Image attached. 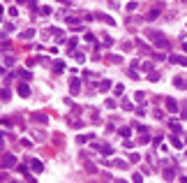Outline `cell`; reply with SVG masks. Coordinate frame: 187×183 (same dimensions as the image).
Masks as SVG:
<instances>
[{"label": "cell", "mask_w": 187, "mask_h": 183, "mask_svg": "<svg viewBox=\"0 0 187 183\" xmlns=\"http://www.w3.org/2000/svg\"><path fill=\"white\" fill-rule=\"evenodd\" d=\"M148 40H150L155 46H160V49H164V46H169V40L162 35V33H157V30H148Z\"/></svg>", "instance_id": "cell-1"}, {"label": "cell", "mask_w": 187, "mask_h": 183, "mask_svg": "<svg viewBox=\"0 0 187 183\" xmlns=\"http://www.w3.org/2000/svg\"><path fill=\"white\" fill-rule=\"evenodd\" d=\"M14 165H16V158H14V155H2V158H0V167H2V169L14 167Z\"/></svg>", "instance_id": "cell-2"}, {"label": "cell", "mask_w": 187, "mask_h": 183, "mask_svg": "<svg viewBox=\"0 0 187 183\" xmlns=\"http://www.w3.org/2000/svg\"><path fill=\"white\" fill-rule=\"evenodd\" d=\"M18 95L28 97V95H30V86H28V84H18Z\"/></svg>", "instance_id": "cell-3"}, {"label": "cell", "mask_w": 187, "mask_h": 183, "mask_svg": "<svg viewBox=\"0 0 187 183\" xmlns=\"http://www.w3.org/2000/svg\"><path fill=\"white\" fill-rule=\"evenodd\" d=\"M69 90H72V95H76V93L81 90V81H79V79H74V81L69 84Z\"/></svg>", "instance_id": "cell-4"}, {"label": "cell", "mask_w": 187, "mask_h": 183, "mask_svg": "<svg viewBox=\"0 0 187 183\" xmlns=\"http://www.w3.org/2000/svg\"><path fill=\"white\" fill-rule=\"evenodd\" d=\"M92 19H99V21H106V23H116L111 16H106V14H92Z\"/></svg>", "instance_id": "cell-5"}, {"label": "cell", "mask_w": 187, "mask_h": 183, "mask_svg": "<svg viewBox=\"0 0 187 183\" xmlns=\"http://www.w3.org/2000/svg\"><path fill=\"white\" fill-rule=\"evenodd\" d=\"M173 84H176V88H187V81L183 77H176V79H173Z\"/></svg>", "instance_id": "cell-6"}, {"label": "cell", "mask_w": 187, "mask_h": 183, "mask_svg": "<svg viewBox=\"0 0 187 183\" xmlns=\"http://www.w3.org/2000/svg\"><path fill=\"white\" fill-rule=\"evenodd\" d=\"M166 109H169V111H178V105H176V102H173V100H166Z\"/></svg>", "instance_id": "cell-7"}, {"label": "cell", "mask_w": 187, "mask_h": 183, "mask_svg": "<svg viewBox=\"0 0 187 183\" xmlns=\"http://www.w3.org/2000/svg\"><path fill=\"white\" fill-rule=\"evenodd\" d=\"M171 61L178 63V65H187V58H183V56H171Z\"/></svg>", "instance_id": "cell-8"}, {"label": "cell", "mask_w": 187, "mask_h": 183, "mask_svg": "<svg viewBox=\"0 0 187 183\" xmlns=\"http://www.w3.org/2000/svg\"><path fill=\"white\" fill-rule=\"evenodd\" d=\"M33 169H35V172H42L44 167H42V162H39V160H33Z\"/></svg>", "instance_id": "cell-9"}, {"label": "cell", "mask_w": 187, "mask_h": 183, "mask_svg": "<svg viewBox=\"0 0 187 183\" xmlns=\"http://www.w3.org/2000/svg\"><path fill=\"white\" fill-rule=\"evenodd\" d=\"M0 97H2V100H9V90H7V88H2V90H0Z\"/></svg>", "instance_id": "cell-10"}, {"label": "cell", "mask_w": 187, "mask_h": 183, "mask_svg": "<svg viewBox=\"0 0 187 183\" xmlns=\"http://www.w3.org/2000/svg\"><path fill=\"white\" fill-rule=\"evenodd\" d=\"M120 61H123V58H120L118 53H116V56H109V63H120Z\"/></svg>", "instance_id": "cell-11"}, {"label": "cell", "mask_w": 187, "mask_h": 183, "mask_svg": "<svg viewBox=\"0 0 187 183\" xmlns=\"http://www.w3.org/2000/svg\"><path fill=\"white\" fill-rule=\"evenodd\" d=\"M148 79H150V81H160V77H157V72H152V74H148Z\"/></svg>", "instance_id": "cell-12"}, {"label": "cell", "mask_w": 187, "mask_h": 183, "mask_svg": "<svg viewBox=\"0 0 187 183\" xmlns=\"http://www.w3.org/2000/svg\"><path fill=\"white\" fill-rule=\"evenodd\" d=\"M35 121H39V123H46V116H42V114H37V116H35Z\"/></svg>", "instance_id": "cell-13"}, {"label": "cell", "mask_w": 187, "mask_h": 183, "mask_svg": "<svg viewBox=\"0 0 187 183\" xmlns=\"http://www.w3.org/2000/svg\"><path fill=\"white\" fill-rule=\"evenodd\" d=\"M164 179H173V169H166L164 172Z\"/></svg>", "instance_id": "cell-14"}]
</instances>
